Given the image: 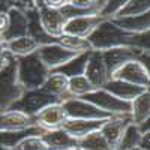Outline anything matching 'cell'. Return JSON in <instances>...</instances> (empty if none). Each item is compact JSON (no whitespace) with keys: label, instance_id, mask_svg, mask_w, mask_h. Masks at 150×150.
Instances as JSON below:
<instances>
[{"label":"cell","instance_id":"38","mask_svg":"<svg viewBox=\"0 0 150 150\" xmlns=\"http://www.w3.org/2000/svg\"><path fill=\"white\" fill-rule=\"evenodd\" d=\"M131 150H143L141 147H135V149H131Z\"/></svg>","mask_w":150,"mask_h":150},{"label":"cell","instance_id":"17","mask_svg":"<svg viewBox=\"0 0 150 150\" xmlns=\"http://www.w3.org/2000/svg\"><path fill=\"white\" fill-rule=\"evenodd\" d=\"M131 123V116H116V117H111L108 119L101 128L102 137L107 140V143L111 146V149L114 150L116 146L120 141V137L125 131V128Z\"/></svg>","mask_w":150,"mask_h":150},{"label":"cell","instance_id":"10","mask_svg":"<svg viewBox=\"0 0 150 150\" xmlns=\"http://www.w3.org/2000/svg\"><path fill=\"white\" fill-rule=\"evenodd\" d=\"M39 14V23L44 29V32L51 38H60L63 35V26H65V17L62 15L60 9H54L47 6L44 2H35Z\"/></svg>","mask_w":150,"mask_h":150},{"label":"cell","instance_id":"16","mask_svg":"<svg viewBox=\"0 0 150 150\" xmlns=\"http://www.w3.org/2000/svg\"><path fill=\"white\" fill-rule=\"evenodd\" d=\"M107 120H78V119H68L63 125V129L74 140H81L89 134L101 131L102 125Z\"/></svg>","mask_w":150,"mask_h":150},{"label":"cell","instance_id":"9","mask_svg":"<svg viewBox=\"0 0 150 150\" xmlns=\"http://www.w3.org/2000/svg\"><path fill=\"white\" fill-rule=\"evenodd\" d=\"M36 54L41 59L42 63L47 66V69L50 72L59 69L60 66L66 65L68 62H71L74 57L78 56V53H72V51H69V50L60 47L59 44L42 45V47L38 48Z\"/></svg>","mask_w":150,"mask_h":150},{"label":"cell","instance_id":"29","mask_svg":"<svg viewBox=\"0 0 150 150\" xmlns=\"http://www.w3.org/2000/svg\"><path fill=\"white\" fill-rule=\"evenodd\" d=\"M57 44L60 47H63L66 50L72 53H89L92 51V48L87 42V39H80V38H74V36H68V35H62L59 39H57Z\"/></svg>","mask_w":150,"mask_h":150},{"label":"cell","instance_id":"30","mask_svg":"<svg viewBox=\"0 0 150 150\" xmlns=\"http://www.w3.org/2000/svg\"><path fill=\"white\" fill-rule=\"evenodd\" d=\"M78 147H81L84 150H112L111 146L107 143V140L104 138L99 131L89 134L84 138L78 140Z\"/></svg>","mask_w":150,"mask_h":150},{"label":"cell","instance_id":"23","mask_svg":"<svg viewBox=\"0 0 150 150\" xmlns=\"http://www.w3.org/2000/svg\"><path fill=\"white\" fill-rule=\"evenodd\" d=\"M38 45L32 38L24 36V38H18V39H14L11 42L5 44V50L9 56H12L14 59H21V57H27L33 53L38 51Z\"/></svg>","mask_w":150,"mask_h":150},{"label":"cell","instance_id":"2","mask_svg":"<svg viewBox=\"0 0 150 150\" xmlns=\"http://www.w3.org/2000/svg\"><path fill=\"white\" fill-rule=\"evenodd\" d=\"M17 60V80L24 90H36L41 89L45 80L48 78L50 71L41 62L36 53L15 59Z\"/></svg>","mask_w":150,"mask_h":150},{"label":"cell","instance_id":"31","mask_svg":"<svg viewBox=\"0 0 150 150\" xmlns=\"http://www.w3.org/2000/svg\"><path fill=\"white\" fill-rule=\"evenodd\" d=\"M125 2H126V0H108V2L105 0L102 9L99 11L98 17H101L102 20H112V18H116V15L123 8Z\"/></svg>","mask_w":150,"mask_h":150},{"label":"cell","instance_id":"1","mask_svg":"<svg viewBox=\"0 0 150 150\" xmlns=\"http://www.w3.org/2000/svg\"><path fill=\"white\" fill-rule=\"evenodd\" d=\"M92 51H107L112 48H138L149 53V32L132 35L120 30L108 20H104L87 38Z\"/></svg>","mask_w":150,"mask_h":150},{"label":"cell","instance_id":"25","mask_svg":"<svg viewBox=\"0 0 150 150\" xmlns=\"http://www.w3.org/2000/svg\"><path fill=\"white\" fill-rule=\"evenodd\" d=\"M141 138H143V132L140 129V126L134 125L132 122L125 128L122 137H120V141L119 144L116 146L114 150H131V149H135V147H140V143H141Z\"/></svg>","mask_w":150,"mask_h":150},{"label":"cell","instance_id":"24","mask_svg":"<svg viewBox=\"0 0 150 150\" xmlns=\"http://www.w3.org/2000/svg\"><path fill=\"white\" fill-rule=\"evenodd\" d=\"M44 132L45 131H42L39 126H33V128H29L26 131H20V132H2L0 131V144L11 150L23 140L29 138V137H41Z\"/></svg>","mask_w":150,"mask_h":150},{"label":"cell","instance_id":"32","mask_svg":"<svg viewBox=\"0 0 150 150\" xmlns=\"http://www.w3.org/2000/svg\"><path fill=\"white\" fill-rule=\"evenodd\" d=\"M11 150H48V147L45 146L41 137H29Z\"/></svg>","mask_w":150,"mask_h":150},{"label":"cell","instance_id":"27","mask_svg":"<svg viewBox=\"0 0 150 150\" xmlns=\"http://www.w3.org/2000/svg\"><path fill=\"white\" fill-rule=\"evenodd\" d=\"M144 14H150V2L149 0H126L116 15V18H129V17H140Z\"/></svg>","mask_w":150,"mask_h":150},{"label":"cell","instance_id":"26","mask_svg":"<svg viewBox=\"0 0 150 150\" xmlns=\"http://www.w3.org/2000/svg\"><path fill=\"white\" fill-rule=\"evenodd\" d=\"M89 53H81L77 57H74L71 62H68L66 65L60 66L59 69L53 71L57 74H62L63 77L66 78H74V77H80V75H84V69H86V63H87V59H89Z\"/></svg>","mask_w":150,"mask_h":150},{"label":"cell","instance_id":"18","mask_svg":"<svg viewBox=\"0 0 150 150\" xmlns=\"http://www.w3.org/2000/svg\"><path fill=\"white\" fill-rule=\"evenodd\" d=\"M41 90L57 99L60 104L71 99V95L68 92V78L57 72H50L48 78L41 87Z\"/></svg>","mask_w":150,"mask_h":150},{"label":"cell","instance_id":"8","mask_svg":"<svg viewBox=\"0 0 150 150\" xmlns=\"http://www.w3.org/2000/svg\"><path fill=\"white\" fill-rule=\"evenodd\" d=\"M62 105H63V110L66 112L68 119H78V120H108L111 119V116H108L107 112L101 111L90 102L84 101V99L71 98L68 101L62 102Z\"/></svg>","mask_w":150,"mask_h":150},{"label":"cell","instance_id":"21","mask_svg":"<svg viewBox=\"0 0 150 150\" xmlns=\"http://www.w3.org/2000/svg\"><path fill=\"white\" fill-rule=\"evenodd\" d=\"M108 21H111L120 30L132 35L146 33L150 29V14H144L140 17H129V18H112Z\"/></svg>","mask_w":150,"mask_h":150},{"label":"cell","instance_id":"12","mask_svg":"<svg viewBox=\"0 0 150 150\" xmlns=\"http://www.w3.org/2000/svg\"><path fill=\"white\" fill-rule=\"evenodd\" d=\"M68 120V116L63 110V105L60 102L51 104L41 110L35 116V123L42 131H56L63 128L65 122Z\"/></svg>","mask_w":150,"mask_h":150},{"label":"cell","instance_id":"35","mask_svg":"<svg viewBox=\"0 0 150 150\" xmlns=\"http://www.w3.org/2000/svg\"><path fill=\"white\" fill-rule=\"evenodd\" d=\"M5 53H6V50H5V42H3L2 39H0V56L5 54Z\"/></svg>","mask_w":150,"mask_h":150},{"label":"cell","instance_id":"22","mask_svg":"<svg viewBox=\"0 0 150 150\" xmlns=\"http://www.w3.org/2000/svg\"><path fill=\"white\" fill-rule=\"evenodd\" d=\"M150 120V92H144L131 102V122L141 126Z\"/></svg>","mask_w":150,"mask_h":150},{"label":"cell","instance_id":"4","mask_svg":"<svg viewBox=\"0 0 150 150\" xmlns=\"http://www.w3.org/2000/svg\"><path fill=\"white\" fill-rule=\"evenodd\" d=\"M102 60L108 74V78L111 80L123 65H126L128 62L132 60H138L149 69V53L143 51L138 48H112V50H107L102 51Z\"/></svg>","mask_w":150,"mask_h":150},{"label":"cell","instance_id":"3","mask_svg":"<svg viewBox=\"0 0 150 150\" xmlns=\"http://www.w3.org/2000/svg\"><path fill=\"white\" fill-rule=\"evenodd\" d=\"M23 93L24 89L17 80V60L12 59L0 72V112L11 110Z\"/></svg>","mask_w":150,"mask_h":150},{"label":"cell","instance_id":"6","mask_svg":"<svg viewBox=\"0 0 150 150\" xmlns=\"http://www.w3.org/2000/svg\"><path fill=\"white\" fill-rule=\"evenodd\" d=\"M59 102L57 99H54L53 96L47 95L45 92H42L41 89L36 90H24V93L21 95V98L12 105L11 110L20 111L23 114H26L29 117H35L41 110H44L45 107Z\"/></svg>","mask_w":150,"mask_h":150},{"label":"cell","instance_id":"34","mask_svg":"<svg viewBox=\"0 0 150 150\" xmlns=\"http://www.w3.org/2000/svg\"><path fill=\"white\" fill-rule=\"evenodd\" d=\"M12 59H14V57H12V56H9L8 53H5V54H2V56H0V72H2L8 65H9V62L12 60Z\"/></svg>","mask_w":150,"mask_h":150},{"label":"cell","instance_id":"20","mask_svg":"<svg viewBox=\"0 0 150 150\" xmlns=\"http://www.w3.org/2000/svg\"><path fill=\"white\" fill-rule=\"evenodd\" d=\"M41 138L48 147V150H71L78 146V141L68 135L63 129L45 131L41 135Z\"/></svg>","mask_w":150,"mask_h":150},{"label":"cell","instance_id":"15","mask_svg":"<svg viewBox=\"0 0 150 150\" xmlns=\"http://www.w3.org/2000/svg\"><path fill=\"white\" fill-rule=\"evenodd\" d=\"M36 126L35 117H29L15 110L0 112V131L2 132H20Z\"/></svg>","mask_w":150,"mask_h":150},{"label":"cell","instance_id":"37","mask_svg":"<svg viewBox=\"0 0 150 150\" xmlns=\"http://www.w3.org/2000/svg\"><path fill=\"white\" fill-rule=\"evenodd\" d=\"M0 150H9V149H6L5 146H2V144H0Z\"/></svg>","mask_w":150,"mask_h":150},{"label":"cell","instance_id":"5","mask_svg":"<svg viewBox=\"0 0 150 150\" xmlns=\"http://www.w3.org/2000/svg\"><path fill=\"white\" fill-rule=\"evenodd\" d=\"M81 99L90 102L92 105H95L101 111L107 112V114L111 116V117L131 116V102L120 101V99H117L116 96H112L111 93H108L104 89H96V90H93L89 95H86Z\"/></svg>","mask_w":150,"mask_h":150},{"label":"cell","instance_id":"14","mask_svg":"<svg viewBox=\"0 0 150 150\" xmlns=\"http://www.w3.org/2000/svg\"><path fill=\"white\" fill-rule=\"evenodd\" d=\"M84 77L95 89H102L108 83L110 78H108L101 51H90L87 63H86V69H84Z\"/></svg>","mask_w":150,"mask_h":150},{"label":"cell","instance_id":"11","mask_svg":"<svg viewBox=\"0 0 150 150\" xmlns=\"http://www.w3.org/2000/svg\"><path fill=\"white\" fill-rule=\"evenodd\" d=\"M112 78L134 84L144 90H149V87H150V72L138 60H132V62H128L126 65H123L112 75Z\"/></svg>","mask_w":150,"mask_h":150},{"label":"cell","instance_id":"36","mask_svg":"<svg viewBox=\"0 0 150 150\" xmlns=\"http://www.w3.org/2000/svg\"><path fill=\"white\" fill-rule=\"evenodd\" d=\"M71 150H84V149H81V147H78V146H77V147H74V149H71Z\"/></svg>","mask_w":150,"mask_h":150},{"label":"cell","instance_id":"28","mask_svg":"<svg viewBox=\"0 0 150 150\" xmlns=\"http://www.w3.org/2000/svg\"><path fill=\"white\" fill-rule=\"evenodd\" d=\"M93 90H96L95 87L87 81V78L84 75L80 77H74V78H68V92L71 95V98H84L86 95L92 93Z\"/></svg>","mask_w":150,"mask_h":150},{"label":"cell","instance_id":"7","mask_svg":"<svg viewBox=\"0 0 150 150\" xmlns=\"http://www.w3.org/2000/svg\"><path fill=\"white\" fill-rule=\"evenodd\" d=\"M26 5L27 2H12V8L8 11L9 24L6 32L0 36L5 44L11 42L18 38L27 36V15H26Z\"/></svg>","mask_w":150,"mask_h":150},{"label":"cell","instance_id":"13","mask_svg":"<svg viewBox=\"0 0 150 150\" xmlns=\"http://www.w3.org/2000/svg\"><path fill=\"white\" fill-rule=\"evenodd\" d=\"M102 21L104 20L98 15H87V17L66 20L63 26V35L80 38V39H87Z\"/></svg>","mask_w":150,"mask_h":150},{"label":"cell","instance_id":"19","mask_svg":"<svg viewBox=\"0 0 150 150\" xmlns=\"http://www.w3.org/2000/svg\"><path fill=\"white\" fill-rule=\"evenodd\" d=\"M104 90H107L108 93H111L112 96H116L120 101H125V102H132L135 98H138L140 95H143L144 89L141 87H137L134 84H129V83H125V81H120V80H116V78H111L108 80V83L102 87Z\"/></svg>","mask_w":150,"mask_h":150},{"label":"cell","instance_id":"33","mask_svg":"<svg viewBox=\"0 0 150 150\" xmlns=\"http://www.w3.org/2000/svg\"><path fill=\"white\" fill-rule=\"evenodd\" d=\"M9 24V18H8V12H0V36H2Z\"/></svg>","mask_w":150,"mask_h":150}]
</instances>
